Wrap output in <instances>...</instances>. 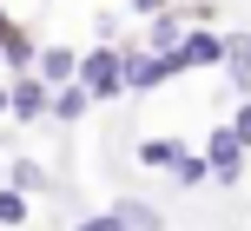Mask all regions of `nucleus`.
<instances>
[{
  "label": "nucleus",
  "instance_id": "obj_9",
  "mask_svg": "<svg viewBox=\"0 0 251 231\" xmlns=\"http://www.w3.org/2000/svg\"><path fill=\"white\" fill-rule=\"evenodd\" d=\"M86 99H93L86 86H60V92H53V119H79V113H86Z\"/></svg>",
  "mask_w": 251,
  "mask_h": 231
},
{
  "label": "nucleus",
  "instance_id": "obj_14",
  "mask_svg": "<svg viewBox=\"0 0 251 231\" xmlns=\"http://www.w3.org/2000/svg\"><path fill=\"white\" fill-rule=\"evenodd\" d=\"M79 231H126V225L113 218V211H106V218H79Z\"/></svg>",
  "mask_w": 251,
  "mask_h": 231
},
{
  "label": "nucleus",
  "instance_id": "obj_5",
  "mask_svg": "<svg viewBox=\"0 0 251 231\" xmlns=\"http://www.w3.org/2000/svg\"><path fill=\"white\" fill-rule=\"evenodd\" d=\"M172 60H178V73H185V66H218V60H225V40H218V33H185Z\"/></svg>",
  "mask_w": 251,
  "mask_h": 231
},
{
  "label": "nucleus",
  "instance_id": "obj_16",
  "mask_svg": "<svg viewBox=\"0 0 251 231\" xmlns=\"http://www.w3.org/2000/svg\"><path fill=\"white\" fill-rule=\"evenodd\" d=\"M0 113H13V99H7V86H0Z\"/></svg>",
  "mask_w": 251,
  "mask_h": 231
},
{
  "label": "nucleus",
  "instance_id": "obj_13",
  "mask_svg": "<svg viewBox=\"0 0 251 231\" xmlns=\"http://www.w3.org/2000/svg\"><path fill=\"white\" fill-rule=\"evenodd\" d=\"M33 185H40V165H33V159H20V165H13V192H33Z\"/></svg>",
  "mask_w": 251,
  "mask_h": 231
},
{
  "label": "nucleus",
  "instance_id": "obj_4",
  "mask_svg": "<svg viewBox=\"0 0 251 231\" xmlns=\"http://www.w3.org/2000/svg\"><path fill=\"white\" fill-rule=\"evenodd\" d=\"M7 99H13V119H40V113H53L47 79H13V86H7Z\"/></svg>",
  "mask_w": 251,
  "mask_h": 231
},
{
  "label": "nucleus",
  "instance_id": "obj_6",
  "mask_svg": "<svg viewBox=\"0 0 251 231\" xmlns=\"http://www.w3.org/2000/svg\"><path fill=\"white\" fill-rule=\"evenodd\" d=\"M205 159H212V172H218V179H238L245 139H238V132H212V145H205Z\"/></svg>",
  "mask_w": 251,
  "mask_h": 231
},
{
  "label": "nucleus",
  "instance_id": "obj_12",
  "mask_svg": "<svg viewBox=\"0 0 251 231\" xmlns=\"http://www.w3.org/2000/svg\"><path fill=\"white\" fill-rule=\"evenodd\" d=\"M205 172H212V159H192V152H185V159H178V172H172V179H178V185H199Z\"/></svg>",
  "mask_w": 251,
  "mask_h": 231
},
{
  "label": "nucleus",
  "instance_id": "obj_10",
  "mask_svg": "<svg viewBox=\"0 0 251 231\" xmlns=\"http://www.w3.org/2000/svg\"><path fill=\"white\" fill-rule=\"evenodd\" d=\"M0 60H13V66H33V60H40V53H33V40H26V33H20V26H13V33H7V40H0Z\"/></svg>",
  "mask_w": 251,
  "mask_h": 231
},
{
  "label": "nucleus",
  "instance_id": "obj_8",
  "mask_svg": "<svg viewBox=\"0 0 251 231\" xmlns=\"http://www.w3.org/2000/svg\"><path fill=\"white\" fill-rule=\"evenodd\" d=\"M113 218H119L126 231H159V211H152V205H139V198H126V205L113 211Z\"/></svg>",
  "mask_w": 251,
  "mask_h": 231
},
{
  "label": "nucleus",
  "instance_id": "obj_2",
  "mask_svg": "<svg viewBox=\"0 0 251 231\" xmlns=\"http://www.w3.org/2000/svg\"><path fill=\"white\" fill-rule=\"evenodd\" d=\"M33 66H40L33 79H47L53 92H60V86H79V53H66V46H47V53H40Z\"/></svg>",
  "mask_w": 251,
  "mask_h": 231
},
{
  "label": "nucleus",
  "instance_id": "obj_3",
  "mask_svg": "<svg viewBox=\"0 0 251 231\" xmlns=\"http://www.w3.org/2000/svg\"><path fill=\"white\" fill-rule=\"evenodd\" d=\"M172 73H178L172 53H139V60H126V86H139V92L159 86V79H172Z\"/></svg>",
  "mask_w": 251,
  "mask_h": 231
},
{
  "label": "nucleus",
  "instance_id": "obj_1",
  "mask_svg": "<svg viewBox=\"0 0 251 231\" xmlns=\"http://www.w3.org/2000/svg\"><path fill=\"white\" fill-rule=\"evenodd\" d=\"M79 86H86L93 99H106V92H119V86H126V60H119L113 46L86 53V60H79Z\"/></svg>",
  "mask_w": 251,
  "mask_h": 231
},
{
  "label": "nucleus",
  "instance_id": "obj_15",
  "mask_svg": "<svg viewBox=\"0 0 251 231\" xmlns=\"http://www.w3.org/2000/svg\"><path fill=\"white\" fill-rule=\"evenodd\" d=\"M231 132H238V139L251 145V106H238V119H231Z\"/></svg>",
  "mask_w": 251,
  "mask_h": 231
},
{
  "label": "nucleus",
  "instance_id": "obj_11",
  "mask_svg": "<svg viewBox=\"0 0 251 231\" xmlns=\"http://www.w3.org/2000/svg\"><path fill=\"white\" fill-rule=\"evenodd\" d=\"M0 225H26V192H13V185H0Z\"/></svg>",
  "mask_w": 251,
  "mask_h": 231
},
{
  "label": "nucleus",
  "instance_id": "obj_7",
  "mask_svg": "<svg viewBox=\"0 0 251 231\" xmlns=\"http://www.w3.org/2000/svg\"><path fill=\"white\" fill-rule=\"evenodd\" d=\"M139 159H146V165H159V172H178L185 145H178V139H146V145H139Z\"/></svg>",
  "mask_w": 251,
  "mask_h": 231
}]
</instances>
